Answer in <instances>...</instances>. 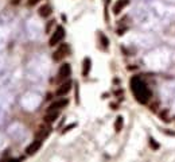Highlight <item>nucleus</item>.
<instances>
[{"mask_svg":"<svg viewBox=\"0 0 175 162\" xmlns=\"http://www.w3.org/2000/svg\"><path fill=\"white\" fill-rule=\"evenodd\" d=\"M41 0H27V6L28 7H34L36 3H39Z\"/></svg>","mask_w":175,"mask_h":162,"instance_id":"obj_17","label":"nucleus"},{"mask_svg":"<svg viewBox=\"0 0 175 162\" xmlns=\"http://www.w3.org/2000/svg\"><path fill=\"white\" fill-rule=\"evenodd\" d=\"M90 68H92V61L89 57H86V58H84V62H82V76L86 77L89 74V72H90Z\"/></svg>","mask_w":175,"mask_h":162,"instance_id":"obj_11","label":"nucleus"},{"mask_svg":"<svg viewBox=\"0 0 175 162\" xmlns=\"http://www.w3.org/2000/svg\"><path fill=\"white\" fill-rule=\"evenodd\" d=\"M159 116H160V119L163 122H168V109H163V111L159 112Z\"/></svg>","mask_w":175,"mask_h":162,"instance_id":"obj_14","label":"nucleus"},{"mask_svg":"<svg viewBox=\"0 0 175 162\" xmlns=\"http://www.w3.org/2000/svg\"><path fill=\"white\" fill-rule=\"evenodd\" d=\"M41 146H42V139H38V138H36L31 144H28V146H27L26 154H27V155H34V154L36 153L39 149H41Z\"/></svg>","mask_w":175,"mask_h":162,"instance_id":"obj_5","label":"nucleus"},{"mask_svg":"<svg viewBox=\"0 0 175 162\" xmlns=\"http://www.w3.org/2000/svg\"><path fill=\"white\" fill-rule=\"evenodd\" d=\"M100 41H101V43H102V46L106 49L108 47V45H109V41H108V38L104 35V34H100Z\"/></svg>","mask_w":175,"mask_h":162,"instance_id":"obj_16","label":"nucleus"},{"mask_svg":"<svg viewBox=\"0 0 175 162\" xmlns=\"http://www.w3.org/2000/svg\"><path fill=\"white\" fill-rule=\"evenodd\" d=\"M148 143H149V147H151L152 150H158V149H159V143H158V142H155L154 138H149Z\"/></svg>","mask_w":175,"mask_h":162,"instance_id":"obj_15","label":"nucleus"},{"mask_svg":"<svg viewBox=\"0 0 175 162\" xmlns=\"http://www.w3.org/2000/svg\"><path fill=\"white\" fill-rule=\"evenodd\" d=\"M69 51H70L69 45H67V43H61L58 46V49L54 51V54H52V59H54L55 62L61 61V59H63L65 57L69 54Z\"/></svg>","mask_w":175,"mask_h":162,"instance_id":"obj_3","label":"nucleus"},{"mask_svg":"<svg viewBox=\"0 0 175 162\" xmlns=\"http://www.w3.org/2000/svg\"><path fill=\"white\" fill-rule=\"evenodd\" d=\"M50 133H51V127H50L49 123H46V124L39 127V130L36 131V138L43 141L44 138H47V136L50 135Z\"/></svg>","mask_w":175,"mask_h":162,"instance_id":"obj_6","label":"nucleus"},{"mask_svg":"<svg viewBox=\"0 0 175 162\" xmlns=\"http://www.w3.org/2000/svg\"><path fill=\"white\" fill-rule=\"evenodd\" d=\"M128 3H129V0H117L116 3H114V6H113V14L114 15H119L120 12L122 11V8H125V6H128Z\"/></svg>","mask_w":175,"mask_h":162,"instance_id":"obj_9","label":"nucleus"},{"mask_svg":"<svg viewBox=\"0 0 175 162\" xmlns=\"http://www.w3.org/2000/svg\"><path fill=\"white\" fill-rule=\"evenodd\" d=\"M58 116H59V111H47V114L43 118L44 123H49V124L54 123V122L58 119Z\"/></svg>","mask_w":175,"mask_h":162,"instance_id":"obj_10","label":"nucleus"},{"mask_svg":"<svg viewBox=\"0 0 175 162\" xmlns=\"http://www.w3.org/2000/svg\"><path fill=\"white\" fill-rule=\"evenodd\" d=\"M74 127H76V123L70 124V126H66V127L63 128V131H62V134H65V133H67V131H70V130H71V128H74Z\"/></svg>","mask_w":175,"mask_h":162,"instance_id":"obj_18","label":"nucleus"},{"mask_svg":"<svg viewBox=\"0 0 175 162\" xmlns=\"http://www.w3.org/2000/svg\"><path fill=\"white\" fill-rule=\"evenodd\" d=\"M19 1L20 0H12V4H19Z\"/></svg>","mask_w":175,"mask_h":162,"instance_id":"obj_20","label":"nucleus"},{"mask_svg":"<svg viewBox=\"0 0 175 162\" xmlns=\"http://www.w3.org/2000/svg\"><path fill=\"white\" fill-rule=\"evenodd\" d=\"M70 89H71V81H65L63 84H61V85L58 86V89H57V92H55V95L58 97H62V96H65V95H67L70 92Z\"/></svg>","mask_w":175,"mask_h":162,"instance_id":"obj_8","label":"nucleus"},{"mask_svg":"<svg viewBox=\"0 0 175 162\" xmlns=\"http://www.w3.org/2000/svg\"><path fill=\"white\" fill-rule=\"evenodd\" d=\"M38 14L42 18H47V16H50V14H51V7H50L49 4H43V6L39 7Z\"/></svg>","mask_w":175,"mask_h":162,"instance_id":"obj_12","label":"nucleus"},{"mask_svg":"<svg viewBox=\"0 0 175 162\" xmlns=\"http://www.w3.org/2000/svg\"><path fill=\"white\" fill-rule=\"evenodd\" d=\"M122 126H124V119H122V116H117L116 120H114V131H116V133H120L122 130Z\"/></svg>","mask_w":175,"mask_h":162,"instance_id":"obj_13","label":"nucleus"},{"mask_svg":"<svg viewBox=\"0 0 175 162\" xmlns=\"http://www.w3.org/2000/svg\"><path fill=\"white\" fill-rule=\"evenodd\" d=\"M54 22H55V21H50L49 23H47V26H46V32H49V31H50V29H51V26H52V24H54Z\"/></svg>","mask_w":175,"mask_h":162,"instance_id":"obj_19","label":"nucleus"},{"mask_svg":"<svg viewBox=\"0 0 175 162\" xmlns=\"http://www.w3.org/2000/svg\"><path fill=\"white\" fill-rule=\"evenodd\" d=\"M63 38H65V29L62 26H57V29L52 32V35L50 37L49 45L50 46H55V45L61 43V41Z\"/></svg>","mask_w":175,"mask_h":162,"instance_id":"obj_2","label":"nucleus"},{"mask_svg":"<svg viewBox=\"0 0 175 162\" xmlns=\"http://www.w3.org/2000/svg\"><path fill=\"white\" fill-rule=\"evenodd\" d=\"M131 89H132V93H133L135 99L140 104H146L152 96L151 89L147 86V84L139 76H135L131 78Z\"/></svg>","mask_w":175,"mask_h":162,"instance_id":"obj_1","label":"nucleus"},{"mask_svg":"<svg viewBox=\"0 0 175 162\" xmlns=\"http://www.w3.org/2000/svg\"><path fill=\"white\" fill-rule=\"evenodd\" d=\"M67 104H69V100H67V99H59V100H57V101L50 104L47 111H59V109L65 108Z\"/></svg>","mask_w":175,"mask_h":162,"instance_id":"obj_7","label":"nucleus"},{"mask_svg":"<svg viewBox=\"0 0 175 162\" xmlns=\"http://www.w3.org/2000/svg\"><path fill=\"white\" fill-rule=\"evenodd\" d=\"M70 73H71V68H70L69 64H62L61 68H59L58 70V76H57V81L58 83H61V81H63V80H66L67 77L70 76Z\"/></svg>","mask_w":175,"mask_h":162,"instance_id":"obj_4","label":"nucleus"}]
</instances>
